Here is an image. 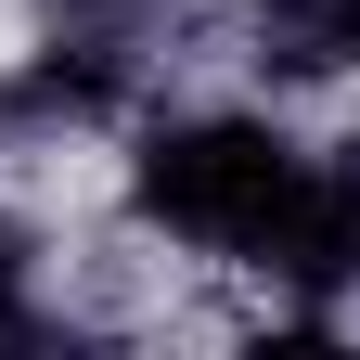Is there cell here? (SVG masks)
Instances as JSON below:
<instances>
[{"label": "cell", "mask_w": 360, "mask_h": 360, "mask_svg": "<svg viewBox=\"0 0 360 360\" xmlns=\"http://www.w3.org/2000/svg\"><path fill=\"white\" fill-rule=\"evenodd\" d=\"M283 180H296V142H270V129H245V116H193V129H167V142L142 155V219H167L180 245L257 257Z\"/></svg>", "instance_id": "cell-1"}, {"label": "cell", "mask_w": 360, "mask_h": 360, "mask_svg": "<svg viewBox=\"0 0 360 360\" xmlns=\"http://www.w3.org/2000/svg\"><path fill=\"white\" fill-rule=\"evenodd\" d=\"M257 257L283 270V283H309V296L360 283V167H335V155H296L283 206H270V232H257Z\"/></svg>", "instance_id": "cell-2"}, {"label": "cell", "mask_w": 360, "mask_h": 360, "mask_svg": "<svg viewBox=\"0 0 360 360\" xmlns=\"http://www.w3.org/2000/svg\"><path fill=\"white\" fill-rule=\"evenodd\" d=\"M257 52L283 65V77L360 65V0H257Z\"/></svg>", "instance_id": "cell-3"}]
</instances>
